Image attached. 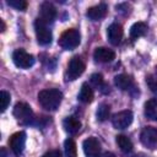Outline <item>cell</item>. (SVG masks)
Returning a JSON list of instances; mask_svg holds the SVG:
<instances>
[{"label": "cell", "instance_id": "3957f363", "mask_svg": "<svg viewBox=\"0 0 157 157\" xmlns=\"http://www.w3.org/2000/svg\"><path fill=\"white\" fill-rule=\"evenodd\" d=\"M13 117L21 123V124H31L32 120L34 119L33 115V110L31 109V107L27 103L20 102L15 105L13 108Z\"/></svg>", "mask_w": 157, "mask_h": 157}, {"label": "cell", "instance_id": "f1b7e54d", "mask_svg": "<svg viewBox=\"0 0 157 157\" xmlns=\"http://www.w3.org/2000/svg\"><path fill=\"white\" fill-rule=\"evenodd\" d=\"M103 157H115V156H114L112 152H105V153L103 155Z\"/></svg>", "mask_w": 157, "mask_h": 157}, {"label": "cell", "instance_id": "7a4b0ae2", "mask_svg": "<svg viewBox=\"0 0 157 157\" xmlns=\"http://www.w3.org/2000/svg\"><path fill=\"white\" fill-rule=\"evenodd\" d=\"M80 32L75 28H70V29H66L61 36H60V39H59V45L65 49V50H71V49H75L78 44H80Z\"/></svg>", "mask_w": 157, "mask_h": 157}, {"label": "cell", "instance_id": "2e32d148", "mask_svg": "<svg viewBox=\"0 0 157 157\" xmlns=\"http://www.w3.org/2000/svg\"><path fill=\"white\" fill-rule=\"evenodd\" d=\"M114 83L118 88H120L121 91H125V90H129L131 87L132 78L126 74H120V75H117L114 77Z\"/></svg>", "mask_w": 157, "mask_h": 157}, {"label": "cell", "instance_id": "ffe728a7", "mask_svg": "<svg viewBox=\"0 0 157 157\" xmlns=\"http://www.w3.org/2000/svg\"><path fill=\"white\" fill-rule=\"evenodd\" d=\"M147 31V26L144 22H136L130 27V36L131 38H139L142 37Z\"/></svg>", "mask_w": 157, "mask_h": 157}, {"label": "cell", "instance_id": "e0dca14e", "mask_svg": "<svg viewBox=\"0 0 157 157\" xmlns=\"http://www.w3.org/2000/svg\"><path fill=\"white\" fill-rule=\"evenodd\" d=\"M78 99L82 103H91L93 101V90L91 88V86L87 82L82 83L80 93H78Z\"/></svg>", "mask_w": 157, "mask_h": 157}, {"label": "cell", "instance_id": "484cf974", "mask_svg": "<svg viewBox=\"0 0 157 157\" xmlns=\"http://www.w3.org/2000/svg\"><path fill=\"white\" fill-rule=\"evenodd\" d=\"M146 82H147V86L150 87V90L153 93H157V77L153 75H148V76H146Z\"/></svg>", "mask_w": 157, "mask_h": 157}, {"label": "cell", "instance_id": "cb8c5ba5", "mask_svg": "<svg viewBox=\"0 0 157 157\" xmlns=\"http://www.w3.org/2000/svg\"><path fill=\"white\" fill-rule=\"evenodd\" d=\"M10 93L6 92V91H1L0 92V108H1V112H5L7 105L10 104Z\"/></svg>", "mask_w": 157, "mask_h": 157}, {"label": "cell", "instance_id": "4316f807", "mask_svg": "<svg viewBox=\"0 0 157 157\" xmlns=\"http://www.w3.org/2000/svg\"><path fill=\"white\" fill-rule=\"evenodd\" d=\"M42 157H61V153H60V151H58V150H53V151L47 152V153L43 155Z\"/></svg>", "mask_w": 157, "mask_h": 157}, {"label": "cell", "instance_id": "5b68a950", "mask_svg": "<svg viewBox=\"0 0 157 157\" xmlns=\"http://www.w3.org/2000/svg\"><path fill=\"white\" fill-rule=\"evenodd\" d=\"M12 61L17 67L28 69L34 64V58L33 55L28 54L25 49H16L12 53Z\"/></svg>", "mask_w": 157, "mask_h": 157}, {"label": "cell", "instance_id": "277c9868", "mask_svg": "<svg viewBox=\"0 0 157 157\" xmlns=\"http://www.w3.org/2000/svg\"><path fill=\"white\" fill-rule=\"evenodd\" d=\"M34 31H36V37L39 44L42 45H48L52 42V31L48 28L47 23H44L42 20L37 18L34 22Z\"/></svg>", "mask_w": 157, "mask_h": 157}, {"label": "cell", "instance_id": "30bf717a", "mask_svg": "<svg viewBox=\"0 0 157 157\" xmlns=\"http://www.w3.org/2000/svg\"><path fill=\"white\" fill-rule=\"evenodd\" d=\"M39 12H40L39 20H42L47 25L48 23H52L55 20V17H56V9L54 7V5L52 2H48V1L42 2Z\"/></svg>", "mask_w": 157, "mask_h": 157}, {"label": "cell", "instance_id": "8fae6325", "mask_svg": "<svg viewBox=\"0 0 157 157\" xmlns=\"http://www.w3.org/2000/svg\"><path fill=\"white\" fill-rule=\"evenodd\" d=\"M141 142L145 146L153 147L157 145V129L153 126H145L140 135Z\"/></svg>", "mask_w": 157, "mask_h": 157}, {"label": "cell", "instance_id": "ba28073f", "mask_svg": "<svg viewBox=\"0 0 157 157\" xmlns=\"http://www.w3.org/2000/svg\"><path fill=\"white\" fill-rule=\"evenodd\" d=\"M25 144H26V134L23 131H18V132H15L10 140H9V146L11 148V151L16 155V156H20L22 152H23V148H25Z\"/></svg>", "mask_w": 157, "mask_h": 157}, {"label": "cell", "instance_id": "603a6c76", "mask_svg": "<svg viewBox=\"0 0 157 157\" xmlns=\"http://www.w3.org/2000/svg\"><path fill=\"white\" fill-rule=\"evenodd\" d=\"M109 112H110V108H109L108 104H105V103L99 104V107H98V109H97V113H96L97 119L101 120V121L107 120L108 117H109Z\"/></svg>", "mask_w": 157, "mask_h": 157}, {"label": "cell", "instance_id": "6da1fadb", "mask_svg": "<svg viewBox=\"0 0 157 157\" xmlns=\"http://www.w3.org/2000/svg\"><path fill=\"white\" fill-rule=\"evenodd\" d=\"M63 99V93L56 88L43 90L38 93L39 104L47 110H55L59 108Z\"/></svg>", "mask_w": 157, "mask_h": 157}, {"label": "cell", "instance_id": "5bb4252c", "mask_svg": "<svg viewBox=\"0 0 157 157\" xmlns=\"http://www.w3.org/2000/svg\"><path fill=\"white\" fill-rule=\"evenodd\" d=\"M105 15H107V5L105 4H99L96 6H92L86 12V16L92 21H98V20L103 18Z\"/></svg>", "mask_w": 157, "mask_h": 157}, {"label": "cell", "instance_id": "83f0119b", "mask_svg": "<svg viewBox=\"0 0 157 157\" xmlns=\"http://www.w3.org/2000/svg\"><path fill=\"white\" fill-rule=\"evenodd\" d=\"M1 157H7V153H6V150L2 147L1 148Z\"/></svg>", "mask_w": 157, "mask_h": 157}, {"label": "cell", "instance_id": "44dd1931", "mask_svg": "<svg viewBox=\"0 0 157 157\" xmlns=\"http://www.w3.org/2000/svg\"><path fill=\"white\" fill-rule=\"evenodd\" d=\"M64 148H65V155L66 157H76L77 150H76V144L72 139H66L64 142Z\"/></svg>", "mask_w": 157, "mask_h": 157}, {"label": "cell", "instance_id": "8992f818", "mask_svg": "<svg viewBox=\"0 0 157 157\" xmlns=\"http://www.w3.org/2000/svg\"><path fill=\"white\" fill-rule=\"evenodd\" d=\"M83 71H85V64H83V61L78 56H74L70 60V63H69L67 71H66V77L70 81L76 80L78 76L82 75Z\"/></svg>", "mask_w": 157, "mask_h": 157}, {"label": "cell", "instance_id": "52a82bcc", "mask_svg": "<svg viewBox=\"0 0 157 157\" xmlns=\"http://www.w3.org/2000/svg\"><path fill=\"white\" fill-rule=\"evenodd\" d=\"M132 121V112L131 110H121L115 113L112 117V124L115 129H125Z\"/></svg>", "mask_w": 157, "mask_h": 157}, {"label": "cell", "instance_id": "d6986e66", "mask_svg": "<svg viewBox=\"0 0 157 157\" xmlns=\"http://www.w3.org/2000/svg\"><path fill=\"white\" fill-rule=\"evenodd\" d=\"M117 144H118L119 148H120L123 152H125V153L132 151V142H131V140H130L128 136H125V135H118V136H117Z\"/></svg>", "mask_w": 157, "mask_h": 157}, {"label": "cell", "instance_id": "7402d4cb", "mask_svg": "<svg viewBox=\"0 0 157 157\" xmlns=\"http://www.w3.org/2000/svg\"><path fill=\"white\" fill-rule=\"evenodd\" d=\"M91 82H92V85L93 86H96V87H98L102 92H104V93H107V91L104 90V88H109L105 83H104V81H103V77H102V75L101 74H93L92 76H91Z\"/></svg>", "mask_w": 157, "mask_h": 157}, {"label": "cell", "instance_id": "7c38bea8", "mask_svg": "<svg viewBox=\"0 0 157 157\" xmlns=\"http://www.w3.org/2000/svg\"><path fill=\"white\" fill-rule=\"evenodd\" d=\"M107 37L113 45H118L123 38V27L119 23H112L107 29Z\"/></svg>", "mask_w": 157, "mask_h": 157}, {"label": "cell", "instance_id": "ac0fdd59", "mask_svg": "<svg viewBox=\"0 0 157 157\" xmlns=\"http://www.w3.org/2000/svg\"><path fill=\"white\" fill-rule=\"evenodd\" d=\"M145 115L151 120H157V98H151L145 103Z\"/></svg>", "mask_w": 157, "mask_h": 157}, {"label": "cell", "instance_id": "d4e9b609", "mask_svg": "<svg viewBox=\"0 0 157 157\" xmlns=\"http://www.w3.org/2000/svg\"><path fill=\"white\" fill-rule=\"evenodd\" d=\"M7 5H10L11 7L16 9V10H26L27 7V1L25 0H7Z\"/></svg>", "mask_w": 157, "mask_h": 157}, {"label": "cell", "instance_id": "9c48e42d", "mask_svg": "<svg viewBox=\"0 0 157 157\" xmlns=\"http://www.w3.org/2000/svg\"><path fill=\"white\" fill-rule=\"evenodd\" d=\"M86 157H101V145L96 137H88L82 144Z\"/></svg>", "mask_w": 157, "mask_h": 157}, {"label": "cell", "instance_id": "4fadbf2b", "mask_svg": "<svg viewBox=\"0 0 157 157\" xmlns=\"http://www.w3.org/2000/svg\"><path fill=\"white\" fill-rule=\"evenodd\" d=\"M93 58L101 63H110L115 59V53L112 49L99 47V48H96V50L93 52Z\"/></svg>", "mask_w": 157, "mask_h": 157}, {"label": "cell", "instance_id": "9a60e30c", "mask_svg": "<svg viewBox=\"0 0 157 157\" xmlns=\"http://www.w3.org/2000/svg\"><path fill=\"white\" fill-rule=\"evenodd\" d=\"M63 126L69 134H76L81 128V121L75 117H67L64 119Z\"/></svg>", "mask_w": 157, "mask_h": 157}]
</instances>
